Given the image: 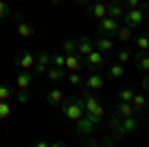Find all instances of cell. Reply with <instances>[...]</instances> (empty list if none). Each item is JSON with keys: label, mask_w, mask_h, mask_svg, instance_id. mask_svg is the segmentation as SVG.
I'll return each instance as SVG.
<instances>
[{"label": "cell", "mask_w": 149, "mask_h": 147, "mask_svg": "<svg viewBox=\"0 0 149 147\" xmlns=\"http://www.w3.org/2000/svg\"><path fill=\"white\" fill-rule=\"evenodd\" d=\"M86 64H88V68L90 70H100L103 66V54L100 52V50H92L88 56H86Z\"/></svg>", "instance_id": "30bf717a"}, {"label": "cell", "mask_w": 149, "mask_h": 147, "mask_svg": "<svg viewBox=\"0 0 149 147\" xmlns=\"http://www.w3.org/2000/svg\"><path fill=\"white\" fill-rule=\"evenodd\" d=\"M115 36H117L121 42H129V40L133 38V28H129L127 24H121V26H117V30H115Z\"/></svg>", "instance_id": "2e32d148"}, {"label": "cell", "mask_w": 149, "mask_h": 147, "mask_svg": "<svg viewBox=\"0 0 149 147\" xmlns=\"http://www.w3.org/2000/svg\"><path fill=\"white\" fill-rule=\"evenodd\" d=\"M131 107H133V111L141 113L145 109V105H147V100H145V95H141V93H133V98H131Z\"/></svg>", "instance_id": "ac0fdd59"}, {"label": "cell", "mask_w": 149, "mask_h": 147, "mask_svg": "<svg viewBox=\"0 0 149 147\" xmlns=\"http://www.w3.org/2000/svg\"><path fill=\"white\" fill-rule=\"evenodd\" d=\"M62 100H64V93L60 90H50L46 95V102L48 105H52V107H56V105H60L62 103Z\"/></svg>", "instance_id": "44dd1931"}, {"label": "cell", "mask_w": 149, "mask_h": 147, "mask_svg": "<svg viewBox=\"0 0 149 147\" xmlns=\"http://www.w3.org/2000/svg\"><path fill=\"white\" fill-rule=\"evenodd\" d=\"M8 16H10V4L4 2V0H0V20L8 18Z\"/></svg>", "instance_id": "f546056e"}, {"label": "cell", "mask_w": 149, "mask_h": 147, "mask_svg": "<svg viewBox=\"0 0 149 147\" xmlns=\"http://www.w3.org/2000/svg\"><path fill=\"white\" fill-rule=\"evenodd\" d=\"M121 125H123V129H125V135L127 133H133V131L137 129V121H135L133 115H131V117H121Z\"/></svg>", "instance_id": "d4e9b609"}, {"label": "cell", "mask_w": 149, "mask_h": 147, "mask_svg": "<svg viewBox=\"0 0 149 147\" xmlns=\"http://www.w3.org/2000/svg\"><path fill=\"white\" fill-rule=\"evenodd\" d=\"M60 107H62V113L72 119V121H78L81 115L86 113V105H84V98L80 95H70V98H64L62 103H60Z\"/></svg>", "instance_id": "7a4b0ae2"}, {"label": "cell", "mask_w": 149, "mask_h": 147, "mask_svg": "<svg viewBox=\"0 0 149 147\" xmlns=\"http://www.w3.org/2000/svg\"><path fill=\"white\" fill-rule=\"evenodd\" d=\"M86 14L88 16H92L95 20H100L105 16V0H93V4H90L88 8H86Z\"/></svg>", "instance_id": "9c48e42d"}, {"label": "cell", "mask_w": 149, "mask_h": 147, "mask_svg": "<svg viewBox=\"0 0 149 147\" xmlns=\"http://www.w3.org/2000/svg\"><path fill=\"white\" fill-rule=\"evenodd\" d=\"M46 76L50 82H62V79L66 78V72L64 68H56V66H52V68L46 70Z\"/></svg>", "instance_id": "d6986e66"}, {"label": "cell", "mask_w": 149, "mask_h": 147, "mask_svg": "<svg viewBox=\"0 0 149 147\" xmlns=\"http://www.w3.org/2000/svg\"><path fill=\"white\" fill-rule=\"evenodd\" d=\"M84 86H86L88 90H102L103 86H105V78L95 70V72H92L88 78L84 79Z\"/></svg>", "instance_id": "52a82bcc"}, {"label": "cell", "mask_w": 149, "mask_h": 147, "mask_svg": "<svg viewBox=\"0 0 149 147\" xmlns=\"http://www.w3.org/2000/svg\"><path fill=\"white\" fill-rule=\"evenodd\" d=\"M14 18L18 20V28H16V30H18V36H20V38H32V36H34V32H36L34 26H32V24H28V22H24L20 12H16V14H14Z\"/></svg>", "instance_id": "ba28073f"}, {"label": "cell", "mask_w": 149, "mask_h": 147, "mask_svg": "<svg viewBox=\"0 0 149 147\" xmlns=\"http://www.w3.org/2000/svg\"><path fill=\"white\" fill-rule=\"evenodd\" d=\"M34 62H36V56L32 52H28V50H18L14 54V64L22 70H32Z\"/></svg>", "instance_id": "5b68a950"}, {"label": "cell", "mask_w": 149, "mask_h": 147, "mask_svg": "<svg viewBox=\"0 0 149 147\" xmlns=\"http://www.w3.org/2000/svg\"><path fill=\"white\" fill-rule=\"evenodd\" d=\"M139 4H141V0H123V6L127 8H139Z\"/></svg>", "instance_id": "836d02e7"}, {"label": "cell", "mask_w": 149, "mask_h": 147, "mask_svg": "<svg viewBox=\"0 0 149 147\" xmlns=\"http://www.w3.org/2000/svg\"><path fill=\"white\" fill-rule=\"evenodd\" d=\"M117 115L119 117H131V115H135V111H133V107H131L129 102H121L119 100V103H117Z\"/></svg>", "instance_id": "7402d4cb"}, {"label": "cell", "mask_w": 149, "mask_h": 147, "mask_svg": "<svg viewBox=\"0 0 149 147\" xmlns=\"http://www.w3.org/2000/svg\"><path fill=\"white\" fill-rule=\"evenodd\" d=\"M133 93H135V91L131 90L129 86H123V88H119V90H117V95H119V100H121V102H131Z\"/></svg>", "instance_id": "484cf974"}, {"label": "cell", "mask_w": 149, "mask_h": 147, "mask_svg": "<svg viewBox=\"0 0 149 147\" xmlns=\"http://www.w3.org/2000/svg\"><path fill=\"white\" fill-rule=\"evenodd\" d=\"M50 62H52V66H56V68H64L66 54H64V52H62V54H50Z\"/></svg>", "instance_id": "4316f807"}, {"label": "cell", "mask_w": 149, "mask_h": 147, "mask_svg": "<svg viewBox=\"0 0 149 147\" xmlns=\"http://www.w3.org/2000/svg\"><path fill=\"white\" fill-rule=\"evenodd\" d=\"M64 68L70 72H80L81 68V56L80 54H66V62H64Z\"/></svg>", "instance_id": "9a60e30c"}, {"label": "cell", "mask_w": 149, "mask_h": 147, "mask_svg": "<svg viewBox=\"0 0 149 147\" xmlns=\"http://www.w3.org/2000/svg\"><path fill=\"white\" fill-rule=\"evenodd\" d=\"M10 113H12L10 103L6 102V100H0V119H6V117H10Z\"/></svg>", "instance_id": "83f0119b"}, {"label": "cell", "mask_w": 149, "mask_h": 147, "mask_svg": "<svg viewBox=\"0 0 149 147\" xmlns=\"http://www.w3.org/2000/svg\"><path fill=\"white\" fill-rule=\"evenodd\" d=\"M74 52H76V40L70 38L64 42V54H74Z\"/></svg>", "instance_id": "d6a6232c"}, {"label": "cell", "mask_w": 149, "mask_h": 147, "mask_svg": "<svg viewBox=\"0 0 149 147\" xmlns=\"http://www.w3.org/2000/svg\"><path fill=\"white\" fill-rule=\"evenodd\" d=\"M95 46H97V50H100L102 54H107V52H111V50H113V42H111V38H109V36H105V38H97Z\"/></svg>", "instance_id": "603a6c76"}, {"label": "cell", "mask_w": 149, "mask_h": 147, "mask_svg": "<svg viewBox=\"0 0 149 147\" xmlns=\"http://www.w3.org/2000/svg\"><path fill=\"white\" fill-rule=\"evenodd\" d=\"M121 20L129 28H137V26H141V24L145 22V14L141 12V8H129L127 12H123Z\"/></svg>", "instance_id": "3957f363"}, {"label": "cell", "mask_w": 149, "mask_h": 147, "mask_svg": "<svg viewBox=\"0 0 149 147\" xmlns=\"http://www.w3.org/2000/svg\"><path fill=\"white\" fill-rule=\"evenodd\" d=\"M131 56H133V54H131L129 50H119V52L115 54V58H117L119 64H123V62H127V60H131Z\"/></svg>", "instance_id": "4dcf8cb0"}, {"label": "cell", "mask_w": 149, "mask_h": 147, "mask_svg": "<svg viewBox=\"0 0 149 147\" xmlns=\"http://www.w3.org/2000/svg\"><path fill=\"white\" fill-rule=\"evenodd\" d=\"M92 50H93V42L88 38V36H81V38H78V40H76V52H78L80 56L86 58L90 52H92Z\"/></svg>", "instance_id": "4fadbf2b"}, {"label": "cell", "mask_w": 149, "mask_h": 147, "mask_svg": "<svg viewBox=\"0 0 149 147\" xmlns=\"http://www.w3.org/2000/svg\"><path fill=\"white\" fill-rule=\"evenodd\" d=\"M135 68L141 70L143 74L149 70V56H147V52H141V54H135Z\"/></svg>", "instance_id": "ffe728a7"}, {"label": "cell", "mask_w": 149, "mask_h": 147, "mask_svg": "<svg viewBox=\"0 0 149 147\" xmlns=\"http://www.w3.org/2000/svg\"><path fill=\"white\" fill-rule=\"evenodd\" d=\"M36 145H38V147H48V143H46V141H36Z\"/></svg>", "instance_id": "74e56055"}, {"label": "cell", "mask_w": 149, "mask_h": 147, "mask_svg": "<svg viewBox=\"0 0 149 147\" xmlns=\"http://www.w3.org/2000/svg\"><path fill=\"white\" fill-rule=\"evenodd\" d=\"M125 74V68H123V64H111L109 68H107V78H113V79H117V78H121Z\"/></svg>", "instance_id": "cb8c5ba5"}, {"label": "cell", "mask_w": 149, "mask_h": 147, "mask_svg": "<svg viewBox=\"0 0 149 147\" xmlns=\"http://www.w3.org/2000/svg\"><path fill=\"white\" fill-rule=\"evenodd\" d=\"M117 26H119V22H117L115 18H111V16H107V14L97 20V30H100L102 34H105V36H115Z\"/></svg>", "instance_id": "8992f818"}, {"label": "cell", "mask_w": 149, "mask_h": 147, "mask_svg": "<svg viewBox=\"0 0 149 147\" xmlns=\"http://www.w3.org/2000/svg\"><path fill=\"white\" fill-rule=\"evenodd\" d=\"M68 79H70V84H72V86H78V88H81V86H84V78H81L78 72H70Z\"/></svg>", "instance_id": "f1b7e54d"}, {"label": "cell", "mask_w": 149, "mask_h": 147, "mask_svg": "<svg viewBox=\"0 0 149 147\" xmlns=\"http://www.w3.org/2000/svg\"><path fill=\"white\" fill-rule=\"evenodd\" d=\"M81 95H84V105H86V115L88 117H92V121L95 125L102 123L103 119H105V109L102 107V103L100 100L90 93V90L86 88V86H81Z\"/></svg>", "instance_id": "6da1fadb"}, {"label": "cell", "mask_w": 149, "mask_h": 147, "mask_svg": "<svg viewBox=\"0 0 149 147\" xmlns=\"http://www.w3.org/2000/svg\"><path fill=\"white\" fill-rule=\"evenodd\" d=\"M34 56H36V62H34V66H32V74H36V76H44L46 70H48V64H50V52H46V50H38Z\"/></svg>", "instance_id": "277c9868"}, {"label": "cell", "mask_w": 149, "mask_h": 147, "mask_svg": "<svg viewBox=\"0 0 149 147\" xmlns=\"http://www.w3.org/2000/svg\"><path fill=\"white\" fill-rule=\"evenodd\" d=\"M76 2H78V4H90L92 0H76Z\"/></svg>", "instance_id": "f35d334b"}, {"label": "cell", "mask_w": 149, "mask_h": 147, "mask_svg": "<svg viewBox=\"0 0 149 147\" xmlns=\"http://www.w3.org/2000/svg\"><path fill=\"white\" fill-rule=\"evenodd\" d=\"M86 145H97V141H95V139H88V141H86Z\"/></svg>", "instance_id": "8d00e7d4"}, {"label": "cell", "mask_w": 149, "mask_h": 147, "mask_svg": "<svg viewBox=\"0 0 149 147\" xmlns=\"http://www.w3.org/2000/svg\"><path fill=\"white\" fill-rule=\"evenodd\" d=\"M18 100H20V103H26L28 100H30V95L26 93V90H20V93H18Z\"/></svg>", "instance_id": "e575fe53"}, {"label": "cell", "mask_w": 149, "mask_h": 147, "mask_svg": "<svg viewBox=\"0 0 149 147\" xmlns=\"http://www.w3.org/2000/svg\"><path fill=\"white\" fill-rule=\"evenodd\" d=\"M133 44H135V48H137L139 52H147V48H149V36L143 32V34H133Z\"/></svg>", "instance_id": "e0dca14e"}, {"label": "cell", "mask_w": 149, "mask_h": 147, "mask_svg": "<svg viewBox=\"0 0 149 147\" xmlns=\"http://www.w3.org/2000/svg\"><path fill=\"white\" fill-rule=\"evenodd\" d=\"M93 127H95V123L92 121V117H88L86 113H84L80 119L76 121V129H78V133H80V135H88V133H92Z\"/></svg>", "instance_id": "8fae6325"}, {"label": "cell", "mask_w": 149, "mask_h": 147, "mask_svg": "<svg viewBox=\"0 0 149 147\" xmlns=\"http://www.w3.org/2000/svg\"><path fill=\"white\" fill-rule=\"evenodd\" d=\"M30 84H32V72L20 68V72L16 74V86H18V90H28Z\"/></svg>", "instance_id": "5bb4252c"}, {"label": "cell", "mask_w": 149, "mask_h": 147, "mask_svg": "<svg viewBox=\"0 0 149 147\" xmlns=\"http://www.w3.org/2000/svg\"><path fill=\"white\" fill-rule=\"evenodd\" d=\"M52 2H54V4H56V6H60V0H52Z\"/></svg>", "instance_id": "ab89813d"}, {"label": "cell", "mask_w": 149, "mask_h": 147, "mask_svg": "<svg viewBox=\"0 0 149 147\" xmlns=\"http://www.w3.org/2000/svg\"><path fill=\"white\" fill-rule=\"evenodd\" d=\"M10 98H12L10 86H6V84H0V100H10Z\"/></svg>", "instance_id": "1f68e13d"}, {"label": "cell", "mask_w": 149, "mask_h": 147, "mask_svg": "<svg viewBox=\"0 0 149 147\" xmlns=\"http://www.w3.org/2000/svg\"><path fill=\"white\" fill-rule=\"evenodd\" d=\"M141 88H143V90H149V78H147V72H145V76H143V79H141Z\"/></svg>", "instance_id": "d590c367"}, {"label": "cell", "mask_w": 149, "mask_h": 147, "mask_svg": "<svg viewBox=\"0 0 149 147\" xmlns=\"http://www.w3.org/2000/svg\"><path fill=\"white\" fill-rule=\"evenodd\" d=\"M123 12H125L123 2H119V0H111V2L105 6V14H107V16H111V18H115V20H121Z\"/></svg>", "instance_id": "7c38bea8"}]
</instances>
